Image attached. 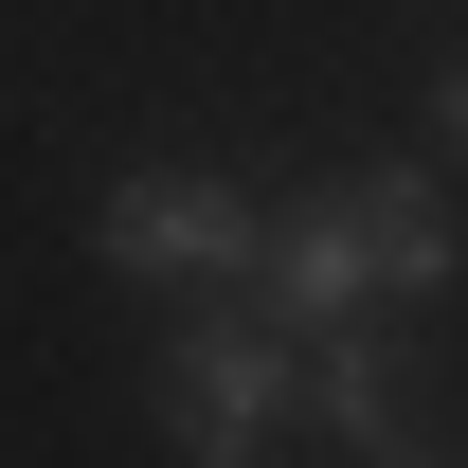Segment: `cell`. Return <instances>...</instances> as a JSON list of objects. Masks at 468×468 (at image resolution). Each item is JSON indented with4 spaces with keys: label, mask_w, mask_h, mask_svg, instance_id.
Here are the masks:
<instances>
[{
    "label": "cell",
    "mask_w": 468,
    "mask_h": 468,
    "mask_svg": "<svg viewBox=\"0 0 468 468\" xmlns=\"http://www.w3.org/2000/svg\"><path fill=\"white\" fill-rule=\"evenodd\" d=\"M90 252L144 271V289H234V271L271 252V217H252L234 180H198V163H126L109 198H90Z\"/></svg>",
    "instance_id": "1"
},
{
    "label": "cell",
    "mask_w": 468,
    "mask_h": 468,
    "mask_svg": "<svg viewBox=\"0 0 468 468\" xmlns=\"http://www.w3.org/2000/svg\"><path fill=\"white\" fill-rule=\"evenodd\" d=\"M289 343H252V324H180L163 343V451H198V468H252L271 432H289Z\"/></svg>",
    "instance_id": "2"
},
{
    "label": "cell",
    "mask_w": 468,
    "mask_h": 468,
    "mask_svg": "<svg viewBox=\"0 0 468 468\" xmlns=\"http://www.w3.org/2000/svg\"><path fill=\"white\" fill-rule=\"evenodd\" d=\"M252 271H271V306H289V324L397 306V271H378V217H360V180H324L306 217H271V252H252Z\"/></svg>",
    "instance_id": "3"
},
{
    "label": "cell",
    "mask_w": 468,
    "mask_h": 468,
    "mask_svg": "<svg viewBox=\"0 0 468 468\" xmlns=\"http://www.w3.org/2000/svg\"><path fill=\"white\" fill-rule=\"evenodd\" d=\"M306 397H324V432H343V451H378V468H414V451H432V432H414V360L378 343V306L306 324Z\"/></svg>",
    "instance_id": "4"
},
{
    "label": "cell",
    "mask_w": 468,
    "mask_h": 468,
    "mask_svg": "<svg viewBox=\"0 0 468 468\" xmlns=\"http://www.w3.org/2000/svg\"><path fill=\"white\" fill-rule=\"evenodd\" d=\"M360 217H378V271H397V306H414V289H451V198H432L414 163H360Z\"/></svg>",
    "instance_id": "5"
},
{
    "label": "cell",
    "mask_w": 468,
    "mask_h": 468,
    "mask_svg": "<svg viewBox=\"0 0 468 468\" xmlns=\"http://www.w3.org/2000/svg\"><path fill=\"white\" fill-rule=\"evenodd\" d=\"M432 144H468V55H451V72H432Z\"/></svg>",
    "instance_id": "6"
}]
</instances>
